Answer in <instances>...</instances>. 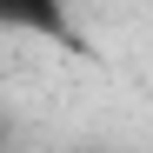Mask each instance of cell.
I'll return each mask as SVG.
<instances>
[{
	"label": "cell",
	"mask_w": 153,
	"mask_h": 153,
	"mask_svg": "<svg viewBox=\"0 0 153 153\" xmlns=\"http://www.w3.org/2000/svg\"><path fill=\"white\" fill-rule=\"evenodd\" d=\"M0 33H33V40H53L67 53H87L80 27H73L67 0H0Z\"/></svg>",
	"instance_id": "1"
}]
</instances>
